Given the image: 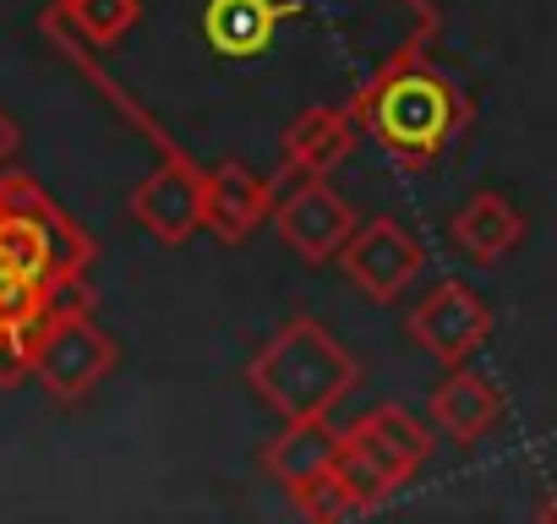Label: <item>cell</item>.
<instances>
[{
    "mask_svg": "<svg viewBox=\"0 0 557 524\" xmlns=\"http://www.w3.org/2000/svg\"><path fill=\"white\" fill-rule=\"evenodd\" d=\"M94 235L23 170H0V388L34 377L39 334L88 307Z\"/></svg>",
    "mask_w": 557,
    "mask_h": 524,
    "instance_id": "cell-1",
    "label": "cell"
},
{
    "mask_svg": "<svg viewBox=\"0 0 557 524\" xmlns=\"http://www.w3.org/2000/svg\"><path fill=\"white\" fill-rule=\"evenodd\" d=\"M350 110H356L361 132H367L399 170H410V175L432 170V164L470 132V121H475L470 93H465L448 72H437L416 45L394 50V55L356 88Z\"/></svg>",
    "mask_w": 557,
    "mask_h": 524,
    "instance_id": "cell-2",
    "label": "cell"
},
{
    "mask_svg": "<svg viewBox=\"0 0 557 524\" xmlns=\"http://www.w3.org/2000/svg\"><path fill=\"white\" fill-rule=\"evenodd\" d=\"M361 383V361L307 312L285 317L246 361V388L278 421H318Z\"/></svg>",
    "mask_w": 557,
    "mask_h": 524,
    "instance_id": "cell-3",
    "label": "cell"
},
{
    "mask_svg": "<svg viewBox=\"0 0 557 524\" xmlns=\"http://www.w3.org/2000/svg\"><path fill=\"white\" fill-rule=\"evenodd\" d=\"M88 77L148 132V142H153V153H159V164H153V175H143L137 180V191H132V219L153 235V240H164V246H186L197 229H202V202H208V170L143 110V104H132L126 99V88H115L104 72H94L88 66Z\"/></svg>",
    "mask_w": 557,
    "mask_h": 524,
    "instance_id": "cell-4",
    "label": "cell"
},
{
    "mask_svg": "<svg viewBox=\"0 0 557 524\" xmlns=\"http://www.w3.org/2000/svg\"><path fill=\"white\" fill-rule=\"evenodd\" d=\"M121 366V345L88 317V307H66L34 345V377L55 404H83Z\"/></svg>",
    "mask_w": 557,
    "mask_h": 524,
    "instance_id": "cell-5",
    "label": "cell"
},
{
    "mask_svg": "<svg viewBox=\"0 0 557 524\" xmlns=\"http://www.w3.org/2000/svg\"><path fill=\"white\" fill-rule=\"evenodd\" d=\"M339 269H345V279H350L367 301L394 307V301L416 285V274L426 269V246H421L399 219L377 213V219H361V224H356V235H350L345 251H339Z\"/></svg>",
    "mask_w": 557,
    "mask_h": 524,
    "instance_id": "cell-6",
    "label": "cell"
},
{
    "mask_svg": "<svg viewBox=\"0 0 557 524\" xmlns=\"http://www.w3.org/2000/svg\"><path fill=\"white\" fill-rule=\"evenodd\" d=\"M356 208L329 186V175H307L296 180L285 197L273 202V229L278 240H285L307 269H323V262H334L345 251V240L356 235Z\"/></svg>",
    "mask_w": 557,
    "mask_h": 524,
    "instance_id": "cell-7",
    "label": "cell"
},
{
    "mask_svg": "<svg viewBox=\"0 0 557 524\" xmlns=\"http://www.w3.org/2000/svg\"><path fill=\"white\" fill-rule=\"evenodd\" d=\"M405 334L416 339V350H426L443 366H465L486 339H492V307L465 285V279H443L410 317Z\"/></svg>",
    "mask_w": 557,
    "mask_h": 524,
    "instance_id": "cell-8",
    "label": "cell"
},
{
    "mask_svg": "<svg viewBox=\"0 0 557 524\" xmlns=\"http://www.w3.org/2000/svg\"><path fill=\"white\" fill-rule=\"evenodd\" d=\"M339 442H345L350 453H361L367 464H377L394 486H410L416 470L432 459V437H426V426H421L405 404H377V410L356 415V421L339 432Z\"/></svg>",
    "mask_w": 557,
    "mask_h": 524,
    "instance_id": "cell-9",
    "label": "cell"
},
{
    "mask_svg": "<svg viewBox=\"0 0 557 524\" xmlns=\"http://www.w3.org/2000/svg\"><path fill=\"white\" fill-rule=\"evenodd\" d=\"M273 180L257 175L251 164L240 159H224L208 170V202H202V229L219 240V246H240L251 240L268 219H273Z\"/></svg>",
    "mask_w": 557,
    "mask_h": 524,
    "instance_id": "cell-10",
    "label": "cell"
},
{
    "mask_svg": "<svg viewBox=\"0 0 557 524\" xmlns=\"http://www.w3.org/2000/svg\"><path fill=\"white\" fill-rule=\"evenodd\" d=\"M356 137H361V121H356L350 104L345 110L339 104H312L285 126V137H278V175H296V180L329 175L350 159Z\"/></svg>",
    "mask_w": 557,
    "mask_h": 524,
    "instance_id": "cell-11",
    "label": "cell"
},
{
    "mask_svg": "<svg viewBox=\"0 0 557 524\" xmlns=\"http://www.w3.org/2000/svg\"><path fill=\"white\" fill-rule=\"evenodd\" d=\"M290 17H301L296 0H208L202 7V39L224 61H257V55H268L273 34Z\"/></svg>",
    "mask_w": 557,
    "mask_h": 524,
    "instance_id": "cell-12",
    "label": "cell"
},
{
    "mask_svg": "<svg viewBox=\"0 0 557 524\" xmlns=\"http://www.w3.org/2000/svg\"><path fill=\"white\" fill-rule=\"evenodd\" d=\"M339 459V432L329 426V415L318 421H285V432H278L268 448H262V470L285 486L290 497L312 481H323Z\"/></svg>",
    "mask_w": 557,
    "mask_h": 524,
    "instance_id": "cell-13",
    "label": "cell"
},
{
    "mask_svg": "<svg viewBox=\"0 0 557 524\" xmlns=\"http://www.w3.org/2000/svg\"><path fill=\"white\" fill-rule=\"evenodd\" d=\"M432 421L454 437V442H481L497 421H503V394L497 383H486L470 366H448V377L432 388Z\"/></svg>",
    "mask_w": 557,
    "mask_h": 524,
    "instance_id": "cell-14",
    "label": "cell"
},
{
    "mask_svg": "<svg viewBox=\"0 0 557 524\" xmlns=\"http://www.w3.org/2000/svg\"><path fill=\"white\" fill-rule=\"evenodd\" d=\"M448 235H454V246H459L470 262L492 269V262H503V257L524 240V213H519L503 191H475V197L454 213Z\"/></svg>",
    "mask_w": 557,
    "mask_h": 524,
    "instance_id": "cell-15",
    "label": "cell"
},
{
    "mask_svg": "<svg viewBox=\"0 0 557 524\" xmlns=\"http://www.w3.org/2000/svg\"><path fill=\"white\" fill-rule=\"evenodd\" d=\"M55 23H72L88 45L115 50L137 23H143V0H55Z\"/></svg>",
    "mask_w": 557,
    "mask_h": 524,
    "instance_id": "cell-16",
    "label": "cell"
},
{
    "mask_svg": "<svg viewBox=\"0 0 557 524\" xmlns=\"http://www.w3.org/2000/svg\"><path fill=\"white\" fill-rule=\"evenodd\" d=\"M17 148H23V126H17L12 110H0V170L17 159Z\"/></svg>",
    "mask_w": 557,
    "mask_h": 524,
    "instance_id": "cell-17",
    "label": "cell"
},
{
    "mask_svg": "<svg viewBox=\"0 0 557 524\" xmlns=\"http://www.w3.org/2000/svg\"><path fill=\"white\" fill-rule=\"evenodd\" d=\"M535 513H541V519H557V486L541 497V508H535Z\"/></svg>",
    "mask_w": 557,
    "mask_h": 524,
    "instance_id": "cell-18",
    "label": "cell"
}]
</instances>
